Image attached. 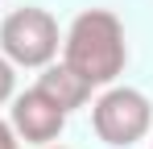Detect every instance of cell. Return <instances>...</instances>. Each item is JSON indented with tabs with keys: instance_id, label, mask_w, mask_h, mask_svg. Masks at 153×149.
Listing matches in <instances>:
<instances>
[{
	"instance_id": "obj_2",
	"label": "cell",
	"mask_w": 153,
	"mask_h": 149,
	"mask_svg": "<svg viewBox=\"0 0 153 149\" xmlns=\"http://www.w3.org/2000/svg\"><path fill=\"white\" fill-rule=\"evenodd\" d=\"M58 46H62L58 21L37 4L13 8L0 21V50H4V58L13 66H50Z\"/></svg>"
},
{
	"instance_id": "obj_6",
	"label": "cell",
	"mask_w": 153,
	"mask_h": 149,
	"mask_svg": "<svg viewBox=\"0 0 153 149\" xmlns=\"http://www.w3.org/2000/svg\"><path fill=\"white\" fill-rule=\"evenodd\" d=\"M13 91H17V71H13V62L0 54V104H8Z\"/></svg>"
},
{
	"instance_id": "obj_1",
	"label": "cell",
	"mask_w": 153,
	"mask_h": 149,
	"mask_svg": "<svg viewBox=\"0 0 153 149\" xmlns=\"http://www.w3.org/2000/svg\"><path fill=\"white\" fill-rule=\"evenodd\" d=\"M62 62L75 74H83L91 87H108L116 83V74L128 62V46H124V25L116 13L108 8H87L79 13L66 37H62Z\"/></svg>"
},
{
	"instance_id": "obj_4",
	"label": "cell",
	"mask_w": 153,
	"mask_h": 149,
	"mask_svg": "<svg viewBox=\"0 0 153 149\" xmlns=\"http://www.w3.org/2000/svg\"><path fill=\"white\" fill-rule=\"evenodd\" d=\"M8 124H13V133H17V141L46 149V145H54V141L62 137L66 112H62L46 91L29 87V91H21V95L13 99V116H8Z\"/></svg>"
},
{
	"instance_id": "obj_5",
	"label": "cell",
	"mask_w": 153,
	"mask_h": 149,
	"mask_svg": "<svg viewBox=\"0 0 153 149\" xmlns=\"http://www.w3.org/2000/svg\"><path fill=\"white\" fill-rule=\"evenodd\" d=\"M33 87H37V91H46V95H50L66 116H71L75 108H83V104L91 99V91H95V87H91L83 74H75L66 62H50V66H42V74H37V83H33Z\"/></svg>"
},
{
	"instance_id": "obj_8",
	"label": "cell",
	"mask_w": 153,
	"mask_h": 149,
	"mask_svg": "<svg viewBox=\"0 0 153 149\" xmlns=\"http://www.w3.org/2000/svg\"><path fill=\"white\" fill-rule=\"evenodd\" d=\"M46 149H66V145H46Z\"/></svg>"
},
{
	"instance_id": "obj_3",
	"label": "cell",
	"mask_w": 153,
	"mask_h": 149,
	"mask_svg": "<svg viewBox=\"0 0 153 149\" xmlns=\"http://www.w3.org/2000/svg\"><path fill=\"white\" fill-rule=\"evenodd\" d=\"M91 124H95L103 145L128 149L153 128V104L137 87H108L91 104Z\"/></svg>"
},
{
	"instance_id": "obj_7",
	"label": "cell",
	"mask_w": 153,
	"mask_h": 149,
	"mask_svg": "<svg viewBox=\"0 0 153 149\" xmlns=\"http://www.w3.org/2000/svg\"><path fill=\"white\" fill-rule=\"evenodd\" d=\"M0 149H21V141H17V133H13L8 120H0Z\"/></svg>"
}]
</instances>
